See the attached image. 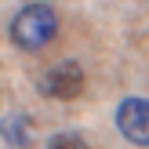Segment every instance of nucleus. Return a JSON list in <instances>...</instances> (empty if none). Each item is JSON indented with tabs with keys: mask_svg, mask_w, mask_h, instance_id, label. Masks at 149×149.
Here are the masks:
<instances>
[{
	"mask_svg": "<svg viewBox=\"0 0 149 149\" xmlns=\"http://www.w3.org/2000/svg\"><path fill=\"white\" fill-rule=\"evenodd\" d=\"M55 36H58V15H55L51 4L33 0V4H26L11 18V40L18 44L22 51H40V47H47Z\"/></svg>",
	"mask_w": 149,
	"mask_h": 149,
	"instance_id": "f257e3e1",
	"label": "nucleus"
},
{
	"mask_svg": "<svg viewBox=\"0 0 149 149\" xmlns=\"http://www.w3.org/2000/svg\"><path fill=\"white\" fill-rule=\"evenodd\" d=\"M84 65L77 58H62V62H51L47 69L40 73V95L47 98H58V102H69V98H80L84 95Z\"/></svg>",
	"mask_w": 149,
	"mask_h": 149,
	"instance_id": "f03ea898",
	"label": "nucleus"
},
{
	"mask_svg": "<svg viewBox=\"0 0 149 149\" xmlns=\"http://www.w3.org/2000/svg\"><path fill=\"white\" fill-rule=\"evenodd\" d=\"M116 131L135 146H149V98H124L116 106Z\"/></svg>",
	"mask_w": 149,
	"mask_h": 149,
	"instance_id": "7ed1b4c3",
	"label": "nucleus"
},
{
	"mask_svg": "<svg viewBox=\"0 0 149 149\" xmlns=\"http://www.w3.org/2000/svg\"><path fill=\"white\" fill-rule=\"evenodd\" d=\"M0 135H4L7 146L26 149L29 146V120L26 116H4V120H0Z\"/></svg>",
	"mask_w": 149,
	"mask_h": 149,
	"instance_id": "20e7f679",
	"label": "nucleus"
},
{
	"mask_svg": "<svg viewBox=\"0 0 149 149\" xmlns=\"http://www.w3.org/2000/svg\"><path fill=\"white\" fill-rule=\"evenodd\" d=\"M47 149H87V138L77 131H58L47 138Z\"/></svg>",
	"mask_w": 149,
	"mask_h": 149,
	"instance_id": "39448f33",
	"label": "nucleus"
}]
</instances>
